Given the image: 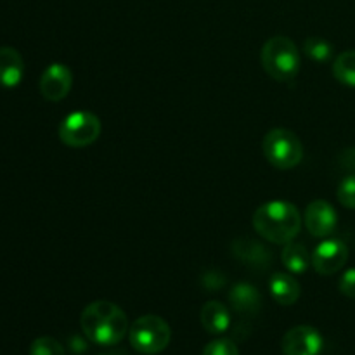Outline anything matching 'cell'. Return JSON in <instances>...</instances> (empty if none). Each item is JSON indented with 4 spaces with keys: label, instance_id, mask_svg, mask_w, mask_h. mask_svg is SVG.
Here are the masks:
<instances>
[{
    "label": "cell",
    "instance_id": "1",
    "mask_svg": "<svg viewBox=\"0 0 355 355\" xmlns=\"http://www.w3.org/2000/svg\"><path fill=\"white\" fill-rule=\"evenodd\" d=\"M80 326L90 342L103 347L118 345L130 329L123 309L107 300L87 305L80 315Z\"/></svg>",
    "mask_w": 355,
    "mask_h": 355
},
{
    "label": "cell",
    "instance_id": "2",
    "mask_svg": "<svg viewBox=\"0 0 355 355\" xmlns=\"http://www.w3.org/2000/svg\"><path fill=\"white\" fill-rule=\"evenodd\" d=\"M253 229L263 239L277 245L293 241L302 229V215L290 201L276 200L260 205L253 214Z\"/></svg>",
    "mask_w": 355,
    "mask_h": 355
},
{
    "label": "cell",
    "instance_id": "3",
    "mask_svg": "<svg viewBox=\"0 0 355 355\" xmlns=\"http://www.w3.org/2000/svg\"><path fill=\"white\" fill-rule=\"evenodd\" d=\"M262 66L270 78L290 82L300 71V51L291 38L277 35L263 44L260 52Z\"/></svg>",
    "mask_w": 355,
    "mask_h": 355
},
{
    "label": "cell",
    "instance_id": "4",
    "mask_svg": "<svg viewBox=\"0 0 355 355\" xmlns=\"http://www.w3.org/2000/svg\"><path fill=\"white\" fill-rule=\"evenodd\" d=\"M267 162L279 170L295 168L304 158V144L295 132L288 128H272L262 141Z\"/></svg>",
    "mask_w": 355,
    "mask_h": 355
},
{
    "label": "cell",
    "instance_id": "5",
    "mask_svg": "<svg viewBox=\"0 0 355 355\" xmlns=\"http://www.w3.org/2000/svg\"><path fill=\"white\" fill-rule=\"evenodd\" d=\"M132 347L144 355H156L168 347L172 329L168 322L155 314H148L134 321L128 329Z\"/></svg>",
    "mask_w": 355,
    "mask_h": 355
},
{
    "label": "cell",
    "instance_id": "6",
    "mask_svg": "<svg viewBox=\"0 0 355 355\" xmlns=\"http://www.w3.org/2000/svg\"><path fill=\"white\" fill-rule=\"evenodd\" d=\"M101 135V120L90 111L69 113L59 125V139L69 148H85Z\"/></svg>",
    "mask_w": 355,
    "mask_h": 355
},
{
    "label": "cell",
    "instance_id": "7",
    "mask_svg": "<svg viewBox=\"0 0 355 355\" xmlns=\"http://www.w3.org/2000/svg\"><path fill=\"white\" fill-rule=\"evenodd\" d=\"M322 336L315 328L300 324L284 333L281 350L284 355H319L322 350Z\"/></svg>",
    "mask_w": 355,
    "mask_h": 355
},
{
    "label": "cell",
    "instance_id": "8",
    "mask_svg": "<svg viewBox=\"0 0 355 355\" xmlns=\"http://www.w3.org/2000/svg\"><path fill=\"white\" fill-rule=\"evenodd\" d=\"M347 260H349V246L336 238L322 241L312 253V266L321 276L336 274L343 269Z\"/></svg>",
    "mask_w": 355,
    "mask_h": 355
},
{
    "label": "cell",
    "instance_id": "9",
    "mask_svg": "<svg viewBox=\"0 0 355 355\" xmlns=\"http://www.w3.org/2000/svg\"><path fill=\"white\" fill-rule=\"evenodd\" d=\"M73 85V75L71 69L62 62H52L44 69L40 76V94L44 99L51 101V103H58L62 101L69 94Z\"/></svg>",
    "mask_w": 355,
    "mask_h": 355
},
{
    "label": "cell",
    "instance_id": "10",
    "mask_svg": "<svg viewBox=\"0 0 355 355\" xmlns=\"http://www.w3.org/2000/svg\"><path fill=\"white\" fill-rule=\"evenodd\" d=\"M305 227L315 238H328L338 225V214L324 200H315L305 210Z\"/></svg>",
    "mask_w": 355,
    "mask_h": 355
},
{
    "label": "cell",
    "instance_id": "11",
    "mask_svg": "<svg viewBox=\"0 0 355 355\" xmlns=\"http://www.w3.org/2000/svg\"><path fill=\"white\" fill-rule=\"evenodd\" d=\"M232 252L245 266L252 267V269H267L272 260V255H270L269 248H266V245L250 238L236 239L232 243Z\"/></svg>",
    "mask_w": 355,
    "mask_h": 355
},
{
    "label": "cell",
    "instance_id": "12",
    "mask_svg": "<svg viewBox=\"0 0 355 355\" xmlns=\"http://www.w3.org/2000/svg\"><path fill=\"white\" fill-rule=\"evenodd\" d=\"M24 76L23 55L14 47H0V85L12 89Z\"/></svg>",
    "mask_w": 355,
    "mask_h": 355
},
{
    "label": "cell",
    "instance_id": "13",
    "mask_svg": "<svg viewBox=\"0 0 355 355\" xmlns=\"http://www.w3.org/2000/svg\"><path fill=\"white\" fill-rule=\"evenodd\" d=\"M229 302L231 307L243 315H255L262 307V297L259 290L248 283H238L232 286L229 291Z\"/></svg>",
    "mask_w": 355,
    "mask_h": 355
},
{
    "label": "cell",
    "instance_id": "14",
    "mask_svg": "<svg viewBox=\"0 0 355 355\" xmlns=\"http://www.w3.org/2000/svg\"><path fill=\"white\" fill-rule=\"evenodd\" d=\"M269 290L279 305H293L300 298V283L288 272H276L269 279Z\"/></svg>",
    "mask_w": 355,
    "mask_h": 355
},
{
    "label": "cell",
    "instance_id": "15",
    "mask_svg": "<svg viewBox=\"0 0 355 355\" xmlns=\"http://www.w3.org/2000/svg\"><path fill=\"white\" fill-rule=\"evenodd\" d=\"M201 324L210 335H220L227 331L231 326V314L220 302H207L201 309Z\"/></svg>",
    "mask_w": 355,
    "mask_h": 355
},
{
    "label": "cell",
    "instance_id": "16",
    "mask_svg": "<svg viewBox=\"0 0 355 355\" xmlns=\"http://www.w3.org/2000/svg\"><path fill=\"white\" fill-rule=\"evenodd\" d=\"M283 266L290 270L291 274H304L312 263V255H309L307 248L302 243H286L281 253Z\"/></svg>",
    "mask_w": 355,
    "mask_h": 355
},
{
    "label": "cell",
    "instance_id": "17",
    "mask_svg": "<svg viewBox=\"0 0 355 355\" xmlns=\"http://www.w3.org/2000/svg\"><path fill=\"white\" fill-rule=\"evenodd\" d=\"M333 75L340 83L355 87V51H345L333 61Z\"/></svg>",
    "mask_w": 355,
    "mask_h": 355
},
{
    "label": "cell",
    "instance_id": "18",
    "mask_svg": "<svg viewBox=\"0 0 355 355\" xmlns=\"http://www.w3.org/2000/svg\"><path fill=\"white\" fill-rule=\"evenodd\" d=\"M304 52L315 62H328L333 58V45L319 37H309L304 44Z\"/></svg>",
    "mask_w": 355,
    "mask_h": 355
},
{
    "label": "cell",
    "instance_id": "19",
    "mask_svg": "<svg viewBox=\"0 0 355 355\" xmlns=\"http://www.w3.org/2000/svg\"><path fill=\"white\" fill-rule=\"evenodd\" d=\"M30 355H66L64 347L51 336H40L30 345Z\"/></svg>",
    "mask_w": 355,
    "mask_h": 355
},
{
    "label": "cell",
    "instance_id": "20",
    "mask_svg": "<svg viewBox=\"0 0 355 355\" xmlns=\"http://www.w3.org/2000/svg\"><path fill=\"white\" fill-rule=\"evenodd\" d=\"M336 196L343 207L355 210V173H349L347 177H343L338 191H336Z\"/></svg>",
    "mask_w": 355,
    "mask_h": 355
},
{
    "label": "cell",
    "instance_id": "21",
    "mask_svg": "<svg viewBox=\"0 0 355 355\" xmlns=\"http://www.w3.org/2000/svg\"><path fill=\"white\" fill-rule=\"evenodd\" d=\"M203 355H239V350L232 340L217 338L205 347Z\"/></svg>",
    "mask_w": 355,
    "mask_h": 355
},
{
    "label": "cell",
    "instance_id": "22",
    "mask_svg": "<svg viewBox=\"0 0 355 355\" xmlns=\"http://www.w3.org/2000/svg\"><path fill=\"white\" fill-rule=\"evenodd\" d=\"M338 288H340V293L342 295H345V297H349V298H355V267L345 270V272L342 274Z\"/></svg>",
    "mask_w": 355,
    "mask_h": 355
},
{
    "label": "cell",
    "instance_id": "23",
    "mask_svg": "<svg viewBox=\"0 0 355 355\" xmlns=\"http://www.w3.org/2000/svg\"><path fill=\"white\" fill-rule=\"evenodd\" d=\"M342 166L354 170L355 173V148H349L342 153Z\"/></svg>",
    "mask_w": 355,
    "mask_h": 355
},
{
    "label": "cell",
    "instance_id": "24",
    "mask_svg": "<svg viewBox=\"0 0 355 355\" xmlns=\"http://www.w3.org/2000/svg\"><path fill=\"white\" fill-rule=\"evenodd\" d=\"M99 355H128L127 352H120V350H113V352H104V354H99Z\"/></svg>",
    "mask_w": 355,
    "mask_h": 355
}]
</instances>
